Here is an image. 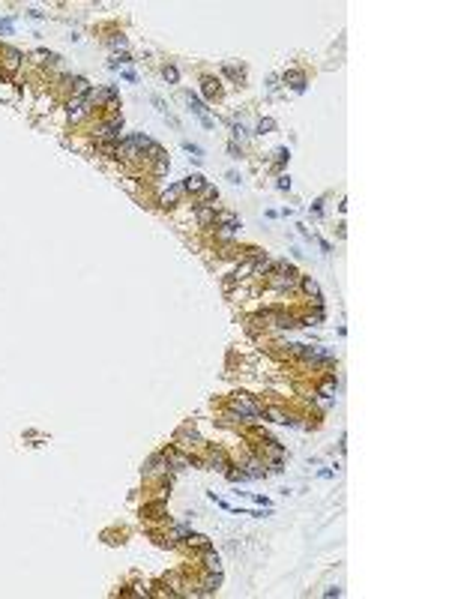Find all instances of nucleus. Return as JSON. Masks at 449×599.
I'll list each match as a JSON object with an SVG mask.
<instances>
[{
    "instance_id": "3",
    "label": "nucleus",
    "mask_w": 449,
    "mask_h": 599,
    "mask_svg": "<svg viewBox=\"0 0 449 599\" xmlns=\"http://www.w3.org/2000/svg\"><path fill=\"white\" fill-rule=\"evenodd\" d=\"M120 132H123V117H120V114H111V117L96 129V138H99V144H117V141H120Z\"/></svg>"
},
{
    "instance_id": "14",
    "label": "nucleus",
    "mask_w": 449,
    "mask_h": 599,
    "mask_svg": "<svg viewBox=\"0 0 449 599\" xmlns=\"http://www.w3.org/2000/svg\"><path fill=\"white\" fill-rule=\"evenodd\" d=\"M183 186V192H204V186H207V180L201 177V174H189V177L180 183Z\"/></svg>"
},
{
    "instance_id": "17",
    "label": "nucleus",
    "mask_w": 449,
    "mask_h": 599,
    "mask_svg": "<svg viewBox=\"0 0 449 599\" xmlns=\"http://www.w3.org/2000/svg\"><path fill=\"white\" fill-rule=\"evenodd\" d=\"M285 84H290L297 93H305V75L303 72H285Z\"/></svg>"
},
{
    "instance_id": "6",
    "label": "nucleus",
    "mask_w": 449,
    "mask_h": 599,
    "mask_svg": "<svg viewBox=\"0 0 449 599\" xmlns=\"http://www.w3.org/2000/svg\"><path fill=\"white\" fill-rule=\"evenodd\" d=\"M87 99L96 102V105H99V102H108L111 108H114V102H117V87H93Z\"/></svg>"
},
{
    "instance_id": "36",
    "label": "nucleus",
    "mask_w": 449,
    "mask_h": 599,
    "mask_svg": "<svg viewBox=\"0 0 449 599\" xmlns=\"http://www.w3.org/2000/svg\"><path fill=\"white\" fill-rule=\"evenodd\" d=\"M275 186H279L282 192H285V189H290V177H285V174H282V177H279V180H275Z\"/></svg>"
},
{
    "instance_id": "29",
    "label": "nucleus",
    "mask_w": 449,
    "mask_h": 599,
    "mask_svg": "<svg viewBox=\"0 0 449 599\" xmlns=\"http://www.w3.org/2000/svg\"><path fill=\"white\" fill-rule=\"evenodd\" d=\"M189 533H192V527H189V524H177V527H174V539H189Z\"/></svg>"
},
{
    "instance_id": "35",
    "label": "nucleus",
    "mask_w": 449,
    "mask_h": 599,
    "mask_svg": "<svg viewBox=\"0 0 449 599\" xmlns=\"http://www.w3.org/2000/svg\"><path fill=\"white\" fill-rule=\"evenodd\" d=\"M204 198H207V201H216V198H219V192H216L213 186H204Z\"/></svg>"
},
{
    "instance_id": "13",
    "label": "nucleus",
    "mask_w": 449,
    "mask_h": 599,
    "mask_svg": "<svg viewBox=\"0 0 449 599\" xmlns=\"http://www.w3.org/2000/svg\"><path fill=\"white\" fill-rule=\"evenodd\" d=\"M275 264L279 261H273V258H264V255H257L255 258V276H270L275 270Z\"/></svg>"
},
{
    "instance_id": "39",
    "label": "nucleus",
    "mask_w": 449,
    "mask_h": 599,
    "mask_svg": "<svg viewBox=\"0 0 449 599\" xmlns=\"http://www.w3.org/2000/svg\"><path fill=\"white\" fill-rule=\"evenodd\" d=\"M234 234H237V231H231V228H219V237H222V240H231Z\"/></svg>"
},
{
    "instance_id": "18",
    "label": "nucleus",
    "mask_w": 449,
    "mask_h": 599,
    "mask_svg": "<svg viewBox=\"0 0 449 599\" xmlns=\"http://www.w3.org/2000/svg\"><path fill=\"white\" fill-rule=\"evenodd\" d=\"M180 195H183V186L177 183V186H171L165 195H162V207H174L177 201H180Z\"/></svg>"
},
{
    "instance_id": "23",
    "label": "nucleus",
    "mask_w": 449,
    "mask_h": 599,
    "mask_svg": "<svg viewBox=\"0 0 449 599\" xmlns=\"http://www.w3.org/2000/svg\"><path fill=\"white\" fill-rule=\"evenodd\" d=\"M201 84H204V96H207V99H216V96H219V81H216V78H204Z\"/></svg>"
},
{
    "instance_id": "33",
    "label": "nucleus",
    "mask_w": 449,
    "mask_h": 599,
    "mask_svg": "<svg viewBox=\"0 0 449 599\" xmlns=\"http://www.w3.org/2000/svg\"><path fill=\"white\" fill-rule=\"evenodd\" d=\"M288 159H290V153H288V147H279V150H275V162H279V165H285Z\"/></svg>"
},
{
    "instance_id": "25",
    "label": "nucleus",
    "mask_w": 449,
    "mask_h": 599,
    "mask_svg": "<svg viewBox=\"0 0 449 599\" xmlns=\"http://www.w3.org/2000/svg\"><path fill=\"white\" fill-rule=\"evenodd\" d=\"M246 477H252V480H257V477H264V465L261 462H249V470H243Z\"/></svg>"
},
{
    "instance_id": "1",
    "label": "nucleus",
    "mask_w": 449,
    "mask_h": 599,
    "mask_svg": "<svg viewBox=\"0 0 449 599\" xmlns=\"http://www.w3.org/2000/svg\"><path fill=\"white\" fill-rule=\"evenodd\" d=\"M300 279H303V276L293 270L288 261H279V264H275V270L270 273V288H273V291H293V288L300 285Z\"/></svg>"
},
{
    "instance_id": "37",
    "label": "nucleus",
    "mask_w": 449,
    "mask_h": 599,
    "mask_svg": "<svg viewBox=\"0 0 449 599\" xmlns=\"http://www.w3.org/2000/svg\"><path fill=\"white\" fill-rule=\"evenodd\" d=\"M12 27H15V18H3V21H0V30H3V33H9Z\"/></svg>"
},
{
    "instance_id": "15",
    "label": "nucleus",
    "mask_w": 449,
    "mask_h": 599,
    "mask_svg": "<svg viewBox=\"0 0 449 599\" xmlns=\"http://www.w3.org/2000/svg\"><path fill=\"white\" fill-rule=\"evenodd\" d=\"M300 285L305 288V294H308V297H315V303H318V306L323 303V300H321V288H318V282H315L312 276H303V279H300Z\"/></svg>"
},
{
    "instance_id": "5",
    "label": "nucleus",
    "mask_w": 449,
    "mask_h": 599,
    "mask_svg": "<svg viewBox=\"0 0 449 599\" xmlns=\"http://www.w3.org/2000/svg\"><path fill=\"white\" fill-rule=\"evenodd\" d=\"M90 105H93L90 99L72 96V99H69V117H72V120H84V117L90 114Z\"/></svg>"
},
{
    "instance_id": "11",
    "label": "nucleus",
    "mask_w": 449,
    "mask_h": 599,
    "mask_svg": "<svg viewBox=\"0 0 449 599\" xmlns=\"http://www.w3.org/2000/svg\"><path fill=\"white\" fill-rule=\"evenodd\" d=\"M165 465H168V459H165V452H156V455H150V459L144 462V473H159V470H165Z\"/></svg>"
},
{
    "instance_id": "21",
    "label": "nucleus",
    "mask_w": 449,
    "mask_h": 599,
    "mask_svg": "<svg viewBox=\"0 0 449 599\" xmlns=\"http://www.w3.org/2000/svg\"><path fill=\"white\" fill-rule=\"evenodd\" d=\"M219 584H222V572H210V578L201 584V593H216Z\"/></svg>"
},
{
    "instance_id": "16",
    "label": "nucleus",
    "mask_w": 449,
    "mask_h": 599,
    "mask_svg": "<svg viewBox=\"0 0 449 599\" xmlns=\"http://www.w3.org/2000/svg\"><path fill=\"white\" fill-rule=\"evenodd\" d=\"M210 465H213L216 470H222V473L231 467V465H228V455H224V449H216V447H213V452H210Z\"/></svg>"
},
{
    "instance_id": "10",
    "label": "nucleus",
    "mask_w": 449,
    "mask_h": 599,
    "mask_svg": "<svg viewBox=\"0 0 449 599\" xmlns=\"http://www.w3.org/2000/svg\"><path fill=\"white\" fill-rule=\"evenodd\" d=\"M216 222L222 228H231V231H237V228H243V222H240L237 213H231V210H222V213H216Z\"/></svg>"
},
{
    "instance_id": "27",
    "label": "nucleus",
    "mask_w": 449,
    "mask_h": 599,
    "mask_svg": "<svg viewBox=\"0 0 449 599\" xmlns=\"http://www.w3.org/2000/svg\"><path fill=\"white\" fill-rule=\"evenodd\" d=\"M126 63H132V57H129V54H114V57L108 60V69H117V66H126Z\"/></svg>"
},
{
    "instance_id": "12",
    "label": "nucleus",
    "mask_w": 449,
    "mask_h": 599,
    "mask_svg": "<svg viewBox=\"0 0 449 599\" xmlns=\"http://www.w3.org/2000/svg\"><path fill=\"white\" fill-rule=\"evenodd\" d=\"M3 57H6V60H3V66L9 69V72H15V69L21 66V60H24V54H21L18 48H3Z\"/></svg>"
},
{
    "instance_id": "22",
    "label": "nucleus",
    "mask_w": 449,
    "mask_h": 599,
    "mask_svg": "<svg viewBox=\"0 0 449 599\" xmlns=\"http://www.w3.org/2000/svg\"><path fill=\"white\" fill-rule=\"evenodd\" d=\"M204 566L210 569V572H222V557L219 554H213V549L204 554Z\"/></svg>"
},
{
    "instance_id": "26",
    "label": "nucleus",
    "mask_w": 449,
    "mask_h": 599,
    "mask_svg": "<svg viewBox=\"0 0 449 599\" xmlns=\"http://www.w3.org/2000/svg\"><path fill=\"white\" fill-rule=\"evenodd\" d=\"M183 147H186L189 153H192V159H195V162H201V159H204V150H201L198 144H192V141H183Z\"/></svg>"
},
{
    "instance_id": "9",
    "label": "nucleus",
    "mask_w": 449,
    "mask_h": 599,
    "mask_svg": "<svg viewBox=\"0 0 449 599\" xmlns=\"http://www.w3.org/2000/svg\"><path fill=\"white\" fill-rule=\"evenodd\" d=\"M195 219L201 225H210L216 219V204H195Z\"/></svg>"
},
{
    "instance_id": "19",
    "label": "nucleus",
    "mask_w": 449,
    "mask_h": 599,
    "mask_svg": "<svg viewBox=\"0 0 449 599\" xmlns=\"http://www.w3.org/2000/svg\"><path fill=\"white\" fill-rule=\"evenodd\" d=\"M186 542H189V545H195V549H201V551H210V549H213V542L207 539L204 533H189V539H186Z\"/></svg>"
},
{
    "instance_id": "34",
    "label": "nucleus",
    "mask_w": 449,
    "mask_h": 599,
    "mask_svg": "<svg viewBox=\"0 0 449 599\" xmlns=\"http://www.w3.org/2000/svg\"><path fill=\"white\" fill-rule=\"evenodd\" d=\"M224 473H228V480H234V483H243V480H246L243 470H224Z\"/></svg>"
},
{
    "instance_id": "32",
    "label": "nucleus",
    "mask_w": 449,
    "mask_h": 599,
    "mask_svg": "<svg viewBox=\"0 0 449 599\" xmlns=\"http://www.w3.org/2000/svg\"><path fill=\"white\" fill-rule=\"evenodd\" d=\"M108 42H111V48H126V36H123V33H114Z\"/></svg>"
},
{
    "instance_id": "8",
    "label": "nucleus",
    "mask_w": 449,
    "mask_h": 599,
    "mask_svg": "<svg viewBox=\"0 0 449 599\" xmlns=\"http://www.w3.org/2000/svg\"><path fill=\"white\" fill-rule=\"evenodd\" d=\"M120 156H123V159H132V162L141 159V150H138V144H135V135L120 141Z\"/></svg>"
},
{
    "instance_id": "7",
    "label": "nucleus",
    "mask_w": 449,
    "mask_h": 599,
    "mask_svg": "<svg viewBox=\"0 0 449 599\" xmlns=\"http://www.w3.org/2000/svg\"><path fill=\"white\" fill-rule=\"evenodd\" d=\"M186 102H189V108H192V111H195V114L201 117V123H204V126H207V129H213V120H210V114H207V105H204V102H201V99H198L195 93H186Z\"/></svg>"
},
{
    "instance_id": "4",
    "label": "nucleus",
    "mask_w": 449,
    "mask_h": 599,
    "mask_svg": "<svg viewBox=\"0 0 449 599\" xmlns=\"http://www.w3.org/2000/svg\"><path fill=\"white\" fill-rule=\"evenodd\" d=\"M293 354H300V357H305V360H312V363H330L333 360V354L326 348H312V345H293Z\"/></svg>"
},
{
    "instance_id": "20",
    "label": "nucleus",
    "mask_w": 449,
    "mask_h": 599,
    "mask_svg": "<svg viewBox=\"0 0 449 599\" xmlns=\"http://www.w3.org/2000/svg\"><path fill=\"white\" fill-rule=\"evenodd\" d=\"M165 459H168V465H174L177 470H183V467H189V459H186V455H180L177 449H168V452H165Z\"/></svg>"
},
{
    "instance_id": "31",
    "label": "nucleus",
    "mask_w": 449,
    "mask_h": 599,
    "mask_svg": "<svg viewBox=\"0 0 449 599\" xmlns=\"http://www.w3.org/2000/svg\"><path fill=\"white\" fill-rule=\"evenodd\" d=\"M162 75H165V81H171V84H174V81L180 78V72H177V66H165V72H162Z\"/></svg>"
},
{
    "instance_id": "30",
    "label": "nucleus",
    "mask_w": 449,
    "mask_h": 599,
    "mask_svg": "<svg viewBox=\"0 0 449 599\" xmlns=\"http://www.w3.org/2000/svg\"><path fill=\"white\" fill-rule=\"evenodd\" d=\"M168 168H171V162H168V156H159V159H156V165H153V171H156V174H165Z\"/></svg>"
},
{
    "instance_id": "40",
    "label": "nucleus",
    "mask_w": 449,
    "mask_h": 599,
    "mask_svg": "<svg viewBox=\"0 0 449 599\" xmlns=\"http://www.w3.org/2000/svg\"><path fill=\"white\" fill-rule=\"evenodd\" d=\"M323 596H341V590H338V587H330V590H323Z\"/></svg>"
},
{
    "instance_id": "28",
    "label": "nucleus",
    "mask_w": 449,
    "mask_h": 599,
    "mask_svg": "<svg viewBox=\"0 0 449 599\" xmlns=\"http://www.w3.org/2000/svg\"><path fill=\"white\" fill-rule=\"evenodd\" d=\"M273 129H275V120H270V117L257 123V135H267V132H273Z\"/></svg>"
},
{
    "instance_id": "2",
    "label": "nucleus",
    "mask_w": 449,
    "mask_h": 599,
    "mask_svg": "<svg viewBox=\"0 0 449 599\" xmlns=\"http://www.w3.org/2000/svg\"><path fill=\"white\" fill-rule=\"evenodd\" d=\"M231 414L240 416V419H246V422H261V419H264L261 404H257L255 399H249L246 393H237V396L231 399Z\"/></svg>"
},
{
    "instance_id": "38",
    "label": "nucleus",
    "mask_w": 449,
    "mask_h": 599,
    "mask_svg": "<svg viewBox=\"0 0 449 599\" xmlns=\"http://www.w3.org/2000/svg\"><path fill=\"white\" fill-rule=\"evenodd\" d=\"M234 138H240V141H243V138H246V126H240V123H234Z\"/></svg>"
},
{
    "instance_id": "24",
    "label": "nucleus",
    "mask_w": 449,
    "mask_h": 599,
    "mask_svg": "<svg viewBox=\"0 0 449 599\" xmlns=\"http://www.w3.org/2000/svg\"><path fill=\"white\" fill-rule=\"evenodd\" d=\"M261 255H264V252H261ZM249 273H255V258H249L246 264H240V267H237V273H234V279L240 282V279H246Z\"/></svg>"
}]
</instances>
